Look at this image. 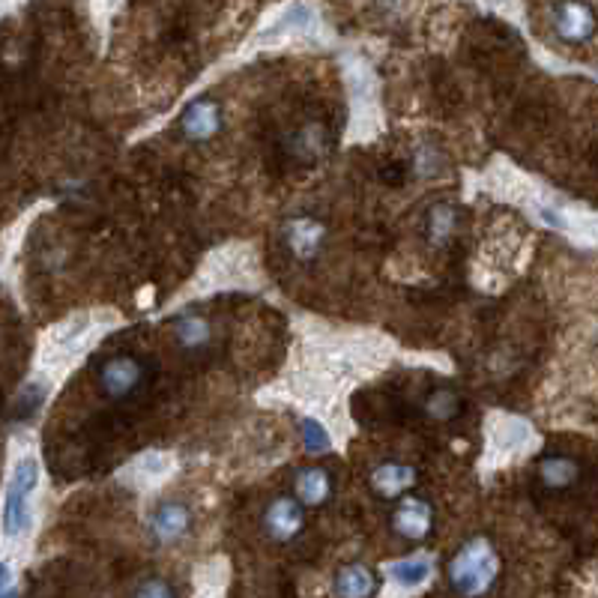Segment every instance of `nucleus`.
Segmentation results:
<instances>
[{"label": "nucleus", "instance_id": "nucleus-1", "mask_svg": "<svg viewBox=\"0 0 598 598\" xmlns=\"http://www.w3.org/2000/svg\"><path fill=\"white\" fill-rule=\"evenodd\" d=\"M39 482H42L39 455L33 449L15 452L9 473H6V485H3V503H0V536H3V542L15 545V542H24L33 533Z\"/></svg>", "mask_w": 598, "mask_h": 598}, {"label": "nucleus", "instance_id": "nucleus-2", "mask_svg": "<svg viewBox=\"0 0 598 598\" xmlns=\"http://www.w3.org/2000/svg\"><path fill=\"white\" fill-rule=\"evenodd\" d=\"M261 282V264L258 255L249 246H228L213 252L204 267L198 270L195 285L186 291V299L213 297L225 291H252Z\"/></svg>", "mask_w": 598, "mask_h": 598}, {"label": "nucleus", "instance_id": "nucleus-3", "mask_svg": "<svg viewBox=\"0 0 598 598\" xmlns=\"http://www.w3.org/2000/svg\"><path fill=\"white\" fill-rule=\"evenodd\" d=\"M117 323L114 314H96V311H81L66 317L63 323H57L45 341H42V353H39V365L54 371V368H69L75 359H81L96 338H102L111 326Z\"/></svg>", "mask_w": 598, "mask_h": 598}, {"label": "nucleus", "instance_id": "nucleus-4", "mask_svg": "<svg viewBox=\"0 0 598 598\" xmlns=\"http://www.w3.org/2000/svg\"><path fill=\"white\" fill-rule=\"evenodd\" d=\"M485 449H482V467L485 470H497L506 467L524 455H530L536 449V428L512 413L503 410H491L485 419Z\"/></svg>", "mask_w": 598, "mask_h": 598}, {"label": "nucleus", "instance_id": "nucleus-5", "mask_svg": "<svg viewBox=\"0 0 598 598\" xmlns=\"http://www.w3.org/2000/svg\"><path fill=\"white\" fill-rule=\"evenodd\" d=\"M497 572H500V563H497L491 542L476 536V539L464 542L461 551L455 554V560L449 566V581L458 596L479 598L491 590V584L497 581Z\"/></svg>", "mask_w": 598, "mask_h": 598}, {"label": "nucleus", "instance_id": "nucleus-6", "mask_svg": "<svg viewBox=\"0 0 598 598\" xmlns=\"http://www.w3.org/2000/svg\"><path fill=\"white\" fill-rule=\"evenodd\" d=\"M551 27L560 42L584 45L598 33V15L587 0H560L551 12Z\"/></svg>", "mask_w": 598, "mask_h": 598}, {"label": "nucleus", "instance_id": "nucleus-7", "mask_svg": "<svg viewBox=\"0 0 598 598\" xmlns=\"http://www.w3.org/2000/svg\"><path fill=\"white\" fill-rule=\"evenodd\" d=\"M171 473H174V455H171V452L150 449V452H141L138 458H132V461L120 470V479H123L129 488H135V491H147V488L162 485Z\"/></svg>", "mask_w": 598, "mask_h": 598}, {"label": "nucleus", "instance_id": "nucleus-8", "mask_svg": "<svg viewBox=\"0 0 598 598\" xmlns=\"http://www.w3.org/2000/svg\"><path fill=\"white\" fill-rule=\"evenodd\" d=\"M144 383V365L135 356H111L99 368V386L108 398L123 401Z\"/></svg>", "mask_w": 598, "mask_h": 598}, {"label": "nucleus", "instance_id": "nucleus-9", "mask_svg": "<svg viewBox=\"0 0 598 598\" xmlns=\"http://www.w3.org/2000/svg\"><path fill=\"white\" fill-rule=\"evenodd\" d=\"M147 524H150V533L159 545H177L192 530V509L186 503L168 500V503H159L150 512Z\"/></svg>", "mask_w": 598, "mask_h": 598}, {"label": "nucleus", "instance_id": "nucleus-10", "mask_svg": "<svg viewBox=\"0 0 598 598\" xmlns=\"http://www.w3.org/2000/svg\"><path fill=\"white\" fill-rule=\"evenodd\" d=\"M305 512L294 497H276L264 512V530L273 542H294L302 533Z\"/></svg>", "mask_w": 598, "mask_h": 598}, {"label": "nucleus", "instance_id": "nucleus-11", "mask_svg": "<svg viewBox=\"0 0 598 598\" xmlns=\"http://www.w3.org/2000/svg\"><path fill=\"white\" fill-rule=\"evenodd\" d=\"M180 129L189 141H210L222 129V108L216 99H195L180 114Z\"/></svg>", "mask_w": 598, "mask_h": 598}, {"label": "nucleus", "instance_id": "nucleus-12", "mask_svg": "<svg viewBox=\"0 0 598 598\" xmlns=\"http://www.w3.org/2000/svg\"><path fill=\"white\" fill-rule=\"evenodd\" d=\"M434 578V560L428 554H413L386 566V581L398 593H416Z\"/></svg>", "mask_w": 598, "mask_h": 598}, {"label": "nucleus", "instance_id": "nucleus-13", "mask_svg": "<svg viewBox=\"0 0 598 598\" xmlns=\"http://www.w3.org/2000/svg\"><path fill=\"white\" fill-rule=\"evenodd\" d=\"M282 237H285V246L291 249L294 258H299V261H311V258H317L320 249H323L326 228H323L317 219H311V216H297V219H291V222L285 225Z\"/></svg>", "mask_w": 598, "mask_h": 598}, {"label": "nucleus", "instance_id": "nucleus-14", "mask_svg": "<svg viewBox=\"0 0 598 598\" xmlns=\"http://www.w3.org/2000/svg\"><path fill=\"white\" fill-rule=\"evenodd\" d=\"M392 527L398 536L410 539V542H419L431 533L434 527V509L431 503L419 500V497H407L398 503L395 515H392Z\"/></svg>", "mask_w": 598, "mask_h": 598}, {"label": "nucleus", "instance_id": "nucleus-15", "mask_svg": "<svg viewBox=\"0 0 598 598\" xmlns=\"http://www.w3.org/2000/svg\"><path fill=\"white\" fill-rule=\"evenodd\" d=\"M413 485H416V470L401 461H386V464L374 467V473H371V488L386 500H398Z\"/></svg>", "mask_w": 598, "mask_h": 598}, {"label": "nucleus", "instance_id": "nucleus-16", "mask_svg": "<svg viewBox=\"0 0 598 598\" xmlns=\"http://www.w3.org/2000/svg\"><path fill=\"white\" fill-rule=\"evenodd\" d=\"M581 479V464L572 455H548L539 461V482L551 491H566Z\"/></svg>", "mask_w": 598, "mask_h": 598}, {"label": "nucleus", "instance_id": "nucleus-17", "mask_svg": "<svg viewBox=\"0 0 598 598\" xmlns=\"http://www.w3.org/2000/svg\"><path fill=\"white\" fill-rule=\"evenodd\" d=\"M294 494L302 506H323L332 494V479L323 467H302L294 479Z\"/></svg>", "mask_w": 598, "mask_h": 598}, {"label": "nucleus", "instance_id": "nucleus-18", "mask_svg": "<svg viewBox=\"0 0 598 598\" xmlns=\"http://www.w3.org/2000/svg\"><path fill=\"white\" fill-rule=\"evenodd\" d=\"M231 569L225 557H213L195 572V598H225Z\"/></svg>", "mask_w": 598, "mask_h": 598}, {"label": "nucleus", "instance_id": "nucleus-19", "mask_svg": "<svg viewBox=\"0 0 598 598\" xmlns=\"http://www.w3.org/2000/svg\"><path fill=\"white\" fill-rule=\"evenodd\" d=\"M425 234L431 246H446L452 243V237L458 234V207L449 201H440L428 210L425 219Z\"/></svg>", "mask_w": 598, "mask_h": 598}, {"label": "nucleus", "instance_id": "nucleus-20", "mask_svg": "<svg viewBox=\"0 0 598 598\" xmlns=\"http://www.w3.org/2000/svg\"><path fill=\"white\" fill-rule=\"evenodd\" d=\"M174 338L186 350H201V347H207L213 341V326H210L207 317L186 311V314H180L174 320Z\"/></svg>", "mask_w": 598, "mask_h": 598}, {"label": "nucleus", "instance_id": "nucleus-21", "mask_svg": "<svg viewBox=\"0 0 598 598\" xmlns=\"http://www.w3.org/2000/svg\"><path fill=\"white\" fill-rule=\"evenodd\" d=\"M326 147H329V138H326L323 123H302L291 138V153L302 162L320 159L326 153Z\"/></svg>", "mask_w": 598, "mask_h": 598}, {"label": "nucleus", "instance_id": "nucleus-22", "mask_svg": "<svg viewBox=\"0 0 598 598\" xmlns=\"http://www.w3.org/2000/svg\"><path fill=\"white\" fill-rule=\"evenodd\" d=\"M335 596L338 598H371L374 593V575L353 563V566H344L338 575H335Z\"/></svg>", "mask_w": 598, "mask_h": 598}, {"label": "nucleus", "instance_id": "nucleus-23", "mask_svg": "<svg viewBox=\"0 0 598 598\" xmlns=\"http://www.w3.org/2000/svg\"><path fill=\"white\" fill-rule=\"evenodd\" d=\"M299 434H302V446L308 455L320 458V455H329L335 449V437L329 431V425L320 419V416H302L299 422Z\"/></svg>", "mask_w": 598, "mask_h": 598}, {"label": "nucleus", "instance_id": "nucleus-24", "mask_svg": "<svg viewBox=\"0 0 598 598\" xmlns=\"http://www.w3.org/2000/svg\"><path fill=\"white\" fill-rule=\"evenodd\" d=\"M48 392H51V380H48L45 374H36L33 380H27V383L21 386L18 398H15V416H21V419L33 416V413L45 404Z\"/></svg>", "mask_w": 598, "mask_h": 598}, {"label": "nucleus", "instance_id": "nucleus-25", "mask_svg": "<svg viewBox=\"0 0 598 598\" xmlns=\"http://www.w3.org/2000/svg\"><path fill=\"white\" fill-rule=\"evenodd\" d=\"M422 410H425V416L434 419V422H452V419L461 413V398H458V392H452V389H434V392L425 398Z\"/></svg>", "mask_w": 598, "mask_h": 598}, {"label": "nucleus", "instance_id": "nucleus-26", "mask_svg": "<svg viewBox=\"0 0 598 598\" xmlns=\"http://www.w3.org/2000/svg\"><path fill=\"white\" fill-rule=\"evenodd\" d=\"M443 168H446V162H443V153L437 147H419L413 153V171L419 177H437Z\"/></svg>", "mask_w": 598, "mask_h": 598}, {"label": "nucleus", "instance_id": "nucleus-27", "mask_svg": "<svg viewBox=\"0 0 598 598\" xmlns=\"http://www.w3.org/2000/svg\"><path fill=\"white\" fill-rule=\"evenodd\" d=\"M135 598H174V593H171V587H168L165 581L150 578V581H144V584L135 590Z\"/></svg>", "mask_w": 598, "mask_h": 598}, {"label": "nucleus", "instance_id": "nucleus-28", "mask_svg": "<svg viewBox=\"0 0 598 598\" xmlns=\"http://www.w3.org/2000/svg\"><path fill=\"white\" fill-rule=\"evenodd\" d=\"M12 581H15V575H12V566H9L6 560H0V593L12 590Z\"/></svg>", "mask_w": 598, "mask_h": 598}, {"label": "nucleus", "instance_id": "nucleus-29", "mask_svg": "<svg viewBox=\"0 0 598 598\" xmlns=\"http://www.w3.org/2000/svg\"><path fill=\"white\" fill-rule=\"evenodd\" d=\"M0 598H18V593H15V587H12V590H6V593H0Z\"/></svg>", "mask_w": 598, "mask_h": 598}]
</instances>
